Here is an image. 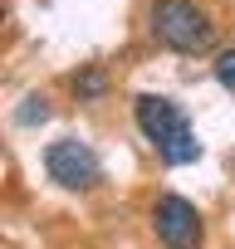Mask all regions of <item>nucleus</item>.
Here are the masks:
<instances>
[{
  "mask_svg": "<svg viewBox=\"0 0 235 249\" xmlns=\"http://www.w3.org/2000/svg\"><path fill=\"white\" fill-rule=\"evenodd\" d=\"M133 117H137L142 137L157 147V157L167 166H191L201 157V137L191 127V117L181 112V103H172L162 93H137L133 98Z\"/></svg>",
  "mask_w": 235,
  "mask_h": 249,
  "instance_id": "nucleus-1",
  "label": "nucleus"
},
{
  "mask_svg": "<svg viewBox=\"0 0 235 249\" xmlns=\"http://www.w3.org/2000/svg\"><path fill=\"white\" fill-rule=\"evenodd\" d=\"M147 30L162 49L186 54V59L215 49V35H220L215 15L206 5H196V0H152L147 5Z\"/></svg>",
  "mask_w": 235,
  "mask_h": 249,
  "instance_id": "nucleus-2",
  "label": "nucleus"
},
{
  "mask_svg": "<svg viewBox=\"0 0 235 249\" xmlns=\"http://www.w3.org/2000/svg\"><path fill=\"white\" fill-rule=\"evenodd\" d=\"M44 171H49V181L64 186V191H93V186L103 181L98 152H93L88 142H78V137L49 142V147H44Z\"/></svg>",
  "mask_w": 235,
  "mask_h": 249,
  "instance_id": "nucleus-3",
  "label": "nucleus"
},
{
  "mask_svg": "<svg viewBox=\"0 0 235 249\" xmlns=\"http://www.w3.org/2000/svg\"><path fill=\"white\" fill-rule=\"evenodd\" d=\"M152 230H157V239H162L167 249H201V244H206V220H201V210H196L186 196H176V191L157 196V205H152Z\"/></svg>",
  "mask_w": 235,
  "mask_h": 249,
  "instance_id": "nucleus-4",
  "label": "nucleus"
},
{
  "mask_svg": "<svg viewBox=\"0 0 235 249\" xmlns=\"http://www.w3.org/2000/svg\"><path fill=\"white\" fill-rule=\"evenodd\" d=\"M74 93H78V98H103V93H108V73H103L98 64L78 69V73H74Z\"/></svg>",
  "mask_w": 235,
  "mask_h": 249,
  "instance_id": "nucleus-5",
  "label": "nucleus"
},
{
  "mask_svg": "<svg viewBox=\"0 0 235 249\" xmlns=\"http://www.w3.org/2000/svg\"><path fill=\"white\" fill-rule=\"evenodd\" d=\"M44 117H49V98H39V93H35V98H25V107L15 112L20 127H35V122H44Z\"/></svg>",
  "mask_w": 235,
  "mask_h": 249,
  "instance_id": "nucleus-6",
  "label": "nucleus"
},
{
  "mask_svg": "<svg viewBox=\"0 0 235 249\" xmlns=\"http://www.w3.org/2000/svg\"><path fill=\"white\" fill-rule=\"evenodd\" d=\"M215 83L225 93H235V49H220L215 54Z\"/></svg>",
  "mask_w": 235,
  "mask_h": 249,
  "instance_id": "nucleus-7",
  "label": "nucleus"
}]
</instances>
